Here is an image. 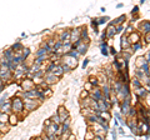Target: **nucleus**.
I'll return each instance as SVG.
<instances>
[{
	"instance_id": "nucleus-1",
	"label": "nucleus",
	"mask_w": 150,
	"mask_h": 140,
	"mask_svg": "<svg viewBox=\"0 0 150 140\" xmlns=\"http://www.w3.org/2000/svg\"><path fill=\"white\" fill-rule=\"evenodd\" d=\"M10 103H11V111L18 114L21 119L26 118V116L29 115V113L24 109V100H23L19 95H14V98L10 99Z\"/></svg>"
},
{
	"instance_id": "nucleus-2",
	"label": "nucleus",
	"mask_w": 150,
	"mask_h": 140,
	"mask_svg": "<svg viewBox=\"0 0 150 140\" xmlns=\"http://www.w3.org/2000/svg\"><path fill=\"white\" fill-rule=\"evenodd\" d=\"M23 100H24V109L29 114L35 111L36 109H39L43 105V103L39 101L38 99H34V98H26V99H23Z\"/></svg>"
},
{
	"instance_id": "nucleus-3",
	"label": "nucleus",
	"mask_w": 150,
	"mask_h": 140,
	"mask_svg": "<svg viewBox=\"0 0 150 140\" xmlns=\"http://www.w3.org/2000/svg\"><path fill=\"white\" fill-rule=\"evenodd\" d=\"M0 79H1L5 85H9L10 83L14 81L13 71H10L6 66H0Z\"/></svg>"
},
{
	"instance_id": "nucleus-4",
	"label": "nucleus",
	"mask_w": 150,
	"mask_h": 140,
	"mask_svg": "<svg viewBox=\"0 0 150 140\" xmlns=\"http://www.w3.org/2000/svg\"><path fill=\"white\" fill-rule=\"evenodd\" d=\"M89 45H90V43H85V41H83L81 39L75 41V43L73 44V48L78 50V53L80 55H85L88 53V49H89Z\"/></svg>"
},
{
	"instance_id": "nucleus-5",
	"label": "nucleus",
	"mask_w": 150,
	"mask_h": 140,
	"mask_svg": "<svg viewBox=\"0 0 150 140\" xmlns=\"http://www.w3.org/2000/svg\"><path fill=\"white\" fill-rule=\"evenodd\" d=\"M35 86V83L33 81L31 78H23L19 81V90H30Z\"/></svg>"
},
{
	"instance_id": "nucleus-6",
	"label": "nucleus",
	"mask_w": 150,
	"mask_h": 140,
	"mask_svg": "<svg viewBox=\"0 0 150 140\" xmlns=\"http://www.w3.org/2000/svg\"><path fill=\"white\" fill-rule=\"evenodd\" d=\"M62 63H64V64H67L68 66H70L73 70L78 66V64H79V59H76V58H74V57H70V55H68V54H64V55H62Z\"/></svg>"
},
{
	"instance_id": "nucleus-7",
	"label": "nucleus",
	"mask_w": 150,
	"mask_h": 140,
	"mask_svg": "<svg viewBox=\"0 0 150 140\" xmlns=\"http://www.w3.org/2000/svg\"><path fill=\"white\" fill-rule=\"evenodd\" d=\"M43 79H44V81L48 84L49 86L54 85V84H56V83H59V80H60V78H59V76H56L55 74H53L51 71H45Z\"/></svg>"
},
{
	"instance_id": "nucleus-8",
	"label": "nucleus",
	"mask_w": 150,
	"mask_h": 140,
	"mask_svg": "<svg viewBox=\"0 0 150 140\" xmlns=\"http://www.w3.org/2000/svg\"><path fill=\"white\" fill-rule=\"evenodd\" d=\"M56 114L59 115L60 121H62V123H63L64 120H67L68 118H70L69 109H68L65 105H60V106H58V109H56Z\"/></svg>"
},
{
	"instance_id": "nucleus-9",
	"label": "nucleus",
	"mask_w": 150,
	"mask_h": 140,
	"mask_svg": "<svg viewBox=\"0 0 150 140\" xmlns=\"http://www.w3.org/2000/svg\"><path fill=\"white\" fill-rule=\"evenodd\" d=\"M128 40H129V43H130V45L131 44H134V43H139V41H142V34L138 31V30H134V31H131V33H129L128 35Z\"/></svg>"
},
{
	"instance_id": "nucleus-10",
	"label": "nucleus",
	"mask_w": 150,
	"mask_h": 140,
	"mask_svg": "<svg viewBox=\"0 0 150 140\" xmlns=\"http://www.w3.org/2000/svg\"><path fill=\"white\" fill-rule=\"evenodd\" d=\"M105 38H106V40L108 39H112V38H114V36L116 35V31H115V25H114V23H112V21H110L109 23V25H108L106 26V29H105Z\"/></svg>"
},
{
	"instance_id": "nucleus-11",
	"label": "nucleus",
	"mask_w": 150,
	"mask_h": 140,
	"mask_svg": "<svg viewBox=\"0 0 150 140\" xmlns=\"http://www.w3.org/2000/svg\"><path fill=\"white\" fill-rule=\"evenodd\" d=\"M78 40H80V28H73L70 29V43L74 44Z\"/></svg>"
},
{
	"instance_id": "nucleus-12",
	"label": "nucleus",
	"mask_w": 150,
	"mask_h": 140,
	"mask_svg": "<svg viewBox=\"0 0 150 140\" xmlns=\"http://www.w3.org/2000/svg\"><path fill=\"white\" fill-rule=\"evenodd\" d=\"M20 120H21V118L19 116L18 114H15V113H11L9 114V119H8V123H9V125L10 127H16V125L20 123Z\"/></svg>"
},
{
	"instance_id": "nucleus-13",
	"label": "nucleus",
	"mask_w": 150,
	"mask_h": 140,
	"mask_svg": "<svg viewBox=\"0 0 150 140\" xmlns=\"http://www.w3.org/2000/svg\"><path fill=\"white\" fill-rule=\"evenodd\" d=\"M137 30L139 33H143V34H145V33H149L150 31V21L149 20H143L137 26Z\"/></svg>"
},
{
	"instance_id": "nucleus-14",
	"label": "nucleus",
	"mask_w": 150,
	"mask_h": 140,
	"mask_svg": "<svg viewBox=\"0 0 150 140\" xmlns=\"http://www.w3.org/2000/svg\"><path fill=\"white\" fill-rule=\"evenodd\" d=\"M56 38H58V40L62 41V43H70V30L69 29L63 30Z\"/></svg>"
},
{
	"instance_id": "nucleus-15",
	"label": "nucleus",
	"mask_w": 150,
	"mask_h": 140,
	"mask_svg": "<svg viewBox=\"0 0 150 140\" xmlns=\"http://www.w3.org/2000/svg\"><path fill=\"white\" fill-rule=\"evenodd\" d=\"M0 111H3V113H6V114H10L11 113V103H10V99H6L1 105H0Z\"/></svg>"
},
{
	"instance_id": "nucleus-16",
	"label": "nucleus",
	"mask_w": 150,
	"mask_h": 140,
	"mask_svg": "<svg viewBox=\"0 0 150 140\" xmlns=\"http://www.w3.org/2000/svg\"><path fill=\"white\" fill-rule=\"evenodd\" d=\"M80 39L83 41H85V43H90V38H89L86 26H80Z\"/></svg>"
},
{
	"instance_id": "nucleus-17",
	"label": "nucleus",
	"mask_w": 150,
	"mask_h": 140,
	"mask_svg": "<svg viewBox=\"0 0 150 140\" xmlns=\"http://www.w3.org/2000/svg\"><path fill=\"white\" fill-rule=\"evenodd\" d=\"M14 55H15V51H14L11 48H9V49H5L3 51V57L8 59L9 62H13V59H14Z\"/></svg>"
},
{
	"instance_id": "nucleus-18",
	"label": "nucleus",
	"mask_w": 150,
	"mask_h": 140,
	"mask_svg": "<svg viewBox=\"0 0 150 140\" xmlns=\"http://www.w3.org/2000/svg\"><path fill=\"white\" fill-rule=\"evenodd\" d=\"M10 125H9V123H0V136H3V135L8 134L9 132H10Z\"/></svg>"
},
{
	"instance_id": "nucleus-19",
	"label": "nucleus",
	"mask_w": 150,
	"mask_h": 140,
	"mask_svg": "<svg viewBox=\"0 0 150 140\" xmlns=\"http://www.w3.org/2000/svg\"><path fill=\"white\" fill-rule=\"evenodd\" d=\"M130 85H131V88H133V90H134V89H137V88L142 86V85H143V83L140 81L137 76H134V78H131V79H130Z\"/></svg>"
},
{
	"instance_id": "nucleus-20",
	"label": "nucleus",
	"mask_w": 150,
	"mask_h": 140,
	"mask_svg": "<svg viewBox=\"0 0 150 140\" xmlns=\"http://www.w3.org/2000/svg\"><path fill=\"white\" fill-rule=\"evenodd\" d=\"M48 57H49V55H40V57H35V59L33 60V63L39 64V65H43L46 62V60H48Z\"/></svg>"
},
{
	"instance_id": "nucleus-21",
	"label": "nucleus",
	"mask_w": 150,
	"mask_h": 140,
	"mask_svg": "<svg viewBox=\"0 0 150 140\" xmlns=\"http://www.w3.org/2000/svg\"><path fill=\"white\" fill-rule=\"evenodd\" d=\"M120 46H121V49H126V48H129V46H130V43H129V40H128V36H126V34H124L123 36H121V39H120Z\"/></svg>"
},
{
	"instance_id": "nucleus-22",
	"label": "nucleus",
	"mask_w": 150,
	"mask_h": 140,
	"mask_svg": "<svg viewBox=\"0 0 150 140\" xmlns=\"http://www.w3.org/2000/svg\"><path fill=\"white\" fill-rule=\"evenodd\" d=\"M114 116L116 118V120L119 121V124H121V125H124V127H125V125H126V119H125V116L121 115L119 111H115V113H114Z\"/></svg>"
},
{
	"instance_id": "nucleus-23",
	"label": "nucleus",
	"mask_w": 150,
	"mask_h": 140,
	"mask_svg": "<svg viewBox=\"0 0 150 140\" xmlns=\"http://www.w3.org/2000/svg\"><path fill=\"white\" fill-rule=\"evenodd\" d=\"M99 115L101 116L104 120H106V121H110L111 119H112V115H111V113L109 110H104V111H100L99 113Z\"/></svg>"
},
{
	"instance_id": "nucleus-24",
	"label": "nucleus",
	"mask_w": 150,
	"mask_h": 140,
	"mask_svg": "<svg viewBox=\"0 0 150 140\" xmlns=\"http://www.w3.org/2000/svg\"><path fill=\"white\" fill-rule=\"evenodd\" d=\"M108 44H106V41H101L100 43V49H101V54L104 55V57H108L109 55V51H108Z\"/></svg>"
},
{
	"instance_id": "nucleus-25",
	"label": "nucleus",
	"mask_w": 150,
	"mask_h": 140,
	"mask_svg": "<svg viewBox=\"0 0 150 140\" xmlns=\"http://www.w3.org/2000/svg\"><path fill=\"white\" fill-rule=\"evenodd\" d=\"M145 63H146L145 58H144V57H139V58L135 59V68H142ZM148 63H149V62H148Z\"/></svg>"
},
{
	"instance_id": "nucleus-26",
	"label": "nucleus",
	"mask_w": 150,
	"mask_h": 140,
	"mask_svg": "<svg viewBox=\"0 0 150 140\" xmlns=\"http://www.w3.org/2000/svg\"><path fill=\"white\" fill-rule=\"evenodd\" d=\"M126 19H128V16L126 15H120L118 19L114 20L112 23H114V25H120V24H124V23L126 21Z\"/></svg>"
},
{
	"instance_id": "nucleus-27",
	"label": "nucleus",
	"mask_w": 150,
	"mask_h": 140,
	"mask_svg": "<svg viewBox=\"0 0 150 140\" xmlns=\"http://www.w3.org/2000/svg\"><path fill=\"white\" fill-rule=\"evenodd\" d=\"M40 55H49L44 46H40V48L35 51V57H40Z\"/></svg>"
},
{
	"instance_id": "nucleus-28",
	"label": "nucleus",
	"mask_w": 150,
	"mask_h": 140,
	"mask_svg": "<svg viewBox=\"0 0 150 140\" xmlns=\"http://www.w3.org/2000/svg\"><path fill=\"white\" fill-rule=\"evenodd\" d=\"M67 54H68V55H70V57H74V58H76V59H79V58L81 57V55L78 53V50H76V49H74V48H71V49H70V50L68 51Z\"/></svg>"
},
{
	"instance_id": "nucleus-29",
	"label": "nucleus",
	"mask_w": 150,
	"mask_h": 140,
	"mask_svg": "<svg viewBox=\"0 0 150 140\" xmlns=\"http://www.w3.org/2000/svg\"><path fill=\"white\" fill-rule=\"evenodd\" d=\"M21 54H23V57H24L25 59H28L31 55V49L30 48H25L24 46V48L21 49Z\"/></svg>"
},
{
	"instance_id": "nucleus-30",
	"label": "nucleus",
	"mask_w": 150,
	"mask_h": 140,
	"mask_svg": "<svg viewBox=\"0 0 150 140\" xmlns=\"http://www.w3.org/2000/svg\"><path fill=\"white\" fill-rule=\"evenodd\" d=\"M88 81L91 84V85H99V81H98V78H96V75H90L88 78Z\"/></svg>"
},
{
	"instance_id": "nucleus-31",
	"label": "nucleus",
	"mask_w": 150,
	"mask_h": 140,
	"mask_svg": "<svg viewBox=\"0 0 150 140\" xmlns=\"http://www.w3.org/2000/svg\"><path fill=\"white\" fill-rule=\"evenodd\" d=\"M10 48L14 50V51H20L23 48H24V45H23L21 43H20V41H18V43H15V44H13L11 46H10Z\"/></svg>"
},
{
	"instance_id": "nucleus-32",
	"label": "nucleus",
	"mask_w": 150,
	"mask_h": 140,
	"mask_svg": "<svg viewBox=\"0 0 150 140\" xmlns=\"http://www.w3.org/2000/svg\"><path fill=\"white\" fill-rule=\"evenodd\" d=\"M109 19H110L109 16H101V18H98V19H95V21H96L98 25H103V24H105V23Z\"/></svg>"
},
{
	"instance_id": "nucleus-33",
	"label": "nucleus",
	"mask_w": 150,
	"mask_h": 140,
	"mask_svg": "<svg viewBox=\"0 0 150 140\" xmlns=\"http://www.w3.org/2000/svg\"><path fill=\"white\" fill-rule=\"evenodd\" d=\"M130 48L133 49V51L135 53V51H138V50H140L143 48V44H142V41H139V43H134V44L130 45Z\"/></svg>"
},
{
	"instance_id": "nucleus-34",
	"label": "nucleus",
	"mask_w": 150,
	"mask_h": 140,
	"mask_svg": "<svg viewBox=\"0 0 150 140\" xmlns=\"http://www.w3.org/2000/svg\"><path fill=\"white\" fill-rule=\"evenodd\" d=\"M50 120H51V121H54V123H56V124H62V121H60V118H59V115L56 114V111L51 114Z\"/></svg>"
},
{
	"instance_id": "nucleus-35",
	"label": "nucleus",
	"mask_w": 150,
	"mask_h": 140,
	"mask_svg": "<svg viewBox=\"0 0 150 140\" xmlns=\"http://www.w3.org/2000/svg\"><path fill=\"white\" fill-rule=\"evenodd\" d=\"M144 35V40H143V45H149V43H150V31L149 33H145V34H143Z\"/></svg>"
},
{
	"instance_id": "nucleus-36",
	"label": "nucleus",
	"mask_w": 150,
	"mask_h": 140,
	"mask_svg": "<svg viewBox=\"0 0 150 140\" xmlns=\"http://www.w3.org/2000/svg\"><path fill=\"white\" fill-rule=\"evenodd\" d=\"M8 119H9V114L0 111V123H8Z\"/></svg>"
},
{
	"instance_id": "nucleus-37",
	"label": "nucleus",
	"mask_w": 150,
	"mask_h": 140,
	"mask_svg": "<svg viewBox=\"0 0 150 140\" xmlns=\"http://www.w3.org/2000/svg\"><path fill=\"white\" fill-rule=\"evenodd\" d=\"M62 68H63L64 74H69V73H71V71H73V69L70 68V66H68L67 64H64V63H62Z\"/></svg>"
},
{
	"instance_id": "nucleus-38",
	"label": "nucleus",
	"mask_w": 150,
	"mask_h": 140,
	"mask_svg": "<svg viewBox=\"0 0 150 140\" xmlns=\"http://www.w3.org/2000/svg\"><path fill=\"white\" fill-rule=\"evenodd\" d=\"M89 96V91L85 90V89H81V93H80V95H79V99H85V98Z\"/></svg>"
},
{
	"instance_id": "nucleus-39",
	"label": "nucleus",
	"mask_w": 150,
	"mask_h": 140,
	"mask_svg": "<svg viewBox=\"0 0 150 140\" xmlns=\"http://www.w3.org/2000/svg\"><path fill=\"white\" fill-rule=\"evenodd\" d=\"M115 31H116V34H120V33H123L124 31V24L115 25Z\"/></svg>"
},
{
	"instance_id": "nucleus-40",
	"label": "nucleus",
	"mask_w": 150,
	"mask_h": 140,
	"mask_svg": "<svg viewBox=\"0 0 150 140\" xmlns=\"http://www.w3.org/2000/svg\"><path fill=\"white\" fill-rule=\"evenodd\" d=\"M93 86H94V85H91V84L89 83L88 80H86V83H85V84H84V89L88 90V91H90V90L93 89Z\"/></svg>"
},
{
	"instance_id": "nucleus-41",
	"label": "nucleus",
	"mask_w": 150,
	"mask_h": 140,
	"mask_svg": "<svg viewBox=\"0 0 150 140\" xmlns=\"http://www.w3.org/2000/svg\"><path fill=\"white\" fill-rule=\"evenodd\" d=\"M108 51H109V54H111L112 57H115V55L118 54V51L115 50V48H112V46H109V48H108Z\"/></svg>"
},
{
	"instance_id": "nucleus-42",
	"label": "nucleus",
	"mask_w": 150,
	"mask_h": 140,
	"mask_svg": "<svg viewBox=\"0 0 150 140\" xmlns=\"http://www.w3.org/2000/svg\"><path fill=\"white\" fill-rule=\"evenodd\" d=\"M131 31H134V25H133V24H129V25H128V28L125 29V34L128 35L129 33H131Z\"/></svg>"
},
{
	"instance_id": "nucleus-43",
	"label": "nucleus",
	"mask_w": 150,
	"mask_h": 140,
	"mask_svg": "<svg viewBox=\"0 0 150 140\" xmlns=\"http://www.w3.org/2000/svg\"><path fill=\"white\" fill-rule=\"evenodd\" d=\"M111 136L114 138V139L118 138V132H116V129H112V130H111Z\"/></svg>"
},
{
	"instance_id": "nucleus-44",
	"label": "nucleus",
	"mask_w": 150,
	"mask_h": 140,
	"mask_svg": "<svg viewBox=\"0 0 150 140\" xmlns=\"http://www.w3.org/2000/svg\"><path fill=\"white\" fill-rule=\"evenodd\" d=\"M138 13H139V6L137 5V6L133 8V10H131V15H134V14H138Z\"/></svg>"
},
{
	"instance_id": "nucleus-45",
	"label": "nucleus",
	"mask_w": 150,
	"mask_h": 140,
	"mask_svg": "<svg viewBox=\"0 0 150 140\" xmlns=\"http://www.w3.org/2000/svg\"><path fill=\"white\" fill-rule=\"evenodd\" d=\"M89 62H90V60H89V59H85V60H84V62H83V69H86V66H88Z\"/></svg>"
},
{
	"instance_id": "nucleus-46",
	"label": "nucleus",
	"mask_w": 150,
	"mask_h": 140,
	"mask_svg": "<svg viewBox=\"0 0 150 140\" xmlns=\"http://www.w3.org/2000/svg\"><path fill=\"white\" fill-rule=\"evenodd\" d=\"M144 58H145V60H146V62H149V63H150V51H149V50L146 51V55H145Z\"/></svg>"
},
{
	"instance_id": "nucleus-47",
	"label": "nucleus",
	"mask_w": 150,
	"mask_h": 140,
	"mask_svg": "<svg viewBox=\"0 0 150 140\" xmlns=\"http://www.w3.org/2000/svg\"><path fill=\"white\" fill-rule=\"evenodd\" d=\"M116 132H118L119 134H121V135H125L124 130H123V128H121V127H119V128H118V130H116Z\"/></svg>"
},
{
	"instance_id": "nucleus-48",
	"label": "nucleus",
	"mask_w": 150,
	"mask_h": 140,
	"mask_svg": "<svg viewBox=\"0 0 150 140\" xmlns=\"http://www.w3.org/2000/svg\"><path fill=\"white\" fill-rule=\"evenodd\" d=\"M1 85H5V84H4V83H3V80L0 79V86H1ZM5 86H6V85H5Z\"/></svg>"
},
{
	"instance_id": "nucleus-49",
	"label": "nucleus",
	"mask_w": 150,
	"mask_h": 140,
	"mask_svg": "<svg viewBox=\"0 0 150 140\" xmlns=\"http://www.w3.org/2000/svg\"><path fill=\"white\" fill-rule=\"evenodd\" d=\"M145 1H146V0H140V4H144Z\"/></svg>"
}]
</instances>
